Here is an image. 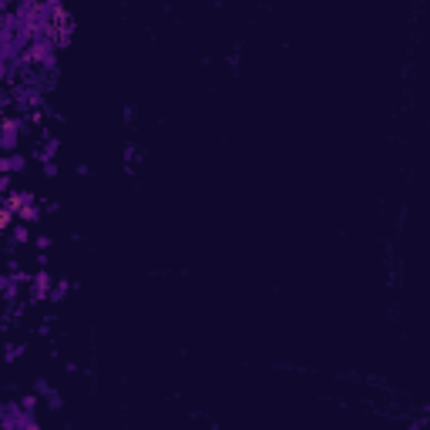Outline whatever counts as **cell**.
<instances>
[{"label": "cell", "instance_id": "1", "mask_svg": "<svg viewBox=\"0 0 430 430\" xmlns=\"http://www.w3.org/2000/svg\"><path fill=\"white\" fill-rule=\"evenodd\" d=\"M17 148V135H14V124L7 121V131H4V151H14Z\"/></svg>", "mask_w": 430, "mask_h": 430}, {"label": "cell", "instance_id": "2", "mask_svg": "<svg viewBox=\"0 0 430 430\" xmlns=\"http://www.w3.org/2000/svg\"><path fill=\"white\" fill-rule=\"evenodd\" d=\"M20 219H24V222H37V212H34L31 205H24V209H20Z\"/></svg>", "mask_w": 430, "mask_h": 430}, {"label": "cell", "instance_id": "3", "mask_svg": "<svg viewBox=\"0 0 430 430\" xmlns=\"http://www.w3.org/2000/svg\"><path fill=\"white\" fill-rule=\"evenodd\" d=\"M64 292H67V283H61L54 292H50V296H54V299H64Z\"/></svg>", "mask_w": 430, "mask_h": 430}]
</instances>
